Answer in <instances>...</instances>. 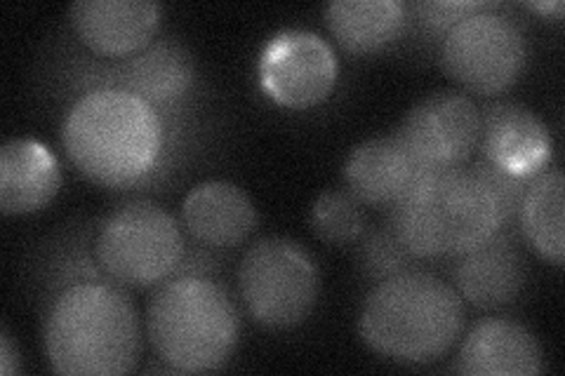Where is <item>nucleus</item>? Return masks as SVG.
Returning <instances> with one entry per match:
<instances>
[{"mask_svg": "<svg viewBox=\"0 0 565 376\" xmlns=\"http://www.w3.org/2000/svg\"><path fill=\"white\" fill-rule=\"evenodd\" d=\"M168 114L122 89H90L71 104L62 144L90 182L132 189L166 170Z\"/></svg>", "mask_w": 565, "mask_h": 376, "instance_id": "obj_1", "label": "nucleus"}, {"mask_svg": "<svg viewBox=\"0 0 565 376\" xmlns=\"http://www.w3.org/2000/svg\"><path fill=\"white\" fill-rule=\"evenodd\" d=\"M43 344L57 374H128L141 357V320L135 301L111 280L71 284L47 303Z\"/></svg>", "mask_w": 565, "mask_h": 376, "instance_id": "obj_2", "label": "nucleus"}, {"mask_svg": "<svg viewBox=\"0 0 565 376\" xmlns=\"http://www.w3.org/2000/svg\"><path fill=\"white\" fill-rule=\"evenodd\" d=\"M465 299L429 271H403L367 292L359 330L363 344L388 361L427 365L440 361L465 332Z\"/></svg>", "mask_w": 565, "mask_h": 376, "instance_id": "obj_3", "label": "nucleus"}, {"mask_svg": "<svg viewBox=\"0 0 565 376\" xmlns=\"http://www.w3.org/2000/svg\"><path fill=\"white\" fill-rule=\"evenodd\" d=\"M149 342L170 372L220 369L241 339L236 303L210 276L184 273L161 282L147 303Z\"/></svg>", "mask_w": 565, "mask_h": 376, "instance_id": "obj_4", "label": "nucleus"}, {"mask_svg": "<svg viewBox=\"0 0 565 376\" xmlns=\"http://www.w3.org/2000/svg\"><path fill=\"white\" fill-rule=\"evenodd\" d=\"M388 219L417 259H455L504 226L490 191L469 168L422 172Z\"/></svg>", "mask_w": 565, "mask_h": 376, "instance_id": "obj_5", "label": "nucleus"}, {"mask_svg": "<svg viewBox=\"0 0 565 376\" xmlns=\"http://www.w3.org/2000/svg\"><path fill=\"white\" fill-rule=\"evenodd\" d=\"M95 259L120 288H158L186 257V238L172 214L151 201L114 207L95 233Z\"/></svg>", "mask_w": 565, "mask_h": 376, "instance_id": "obj_6", "label": "nucleus"}, {"mask_svg": "<svg viewBox=\"0 0 565 376\" xmlns=\"http://www.w3.org/2000/svg\"><path fill=\"white\" fill-rule=\"evenodd\" d=\"M238 292L257 325L290 330L311 315L321 278L305 245L271 236L247 247L238 264Z\"/></svg>", "mask_w": 565, "mask_h": 376, "instance_id": "obj_7", "label": "nucleus"}, {"mask_svg": "<svg viewBox=\"0 0 565 376\" xmlns=\"http://www.w3.org/2000/svg\"><path fill=\"white\" fill-rule=\"evenodd\" d=\"M502 6L473 12L457 22L440 41L446 76L473 95H500L519 80L527 62L525 33L500 12Z\"/></svg>", "mask_w": 565, "mask_h": 376, "instance_id": "obj_8", "label": "nucleus"}, {"mask_svg": "<svg viewBox=\"0 0 565 376\" xmlns=\"http://www.w3.org/2000/svg\"><path fill=\"white\" fill-rule=\"evenodd\" d=\"M479 135L481 109L457 89L422 97L396 130L422 172L467 168L479 149Z\"/></svg>", "mask_w": 565, "mask_h": 376, "instance_id": "obj_9", "label": "nucleus"}, {"mask_svg": "<svg viewBox=\"0 0 565 376\" xmlns=\"http://www.w3.org/2000/svg\"><path fill=\"white\" fill-rule=\"evenodd\" d=\"M338 55L313 31L282 29L271 35L259 55L262 89L292 111L323 104L338 85Z\"/></svg>", "mask_w": 565, "mask_h": 376, "instance_id": "obj_10", "label": "nucleus"}, {"mask_svg": "<svg viewBox=\"0 0 565 376\" xmlns=\"http://www.w3.org/2000/svg\"><path fill=\"white\" fill-rule=\"evenodd\" d=\"M196 80V64L191 52L177 39H156L137 55L95 64L87 74L76 76L78 89H122L170 111L180 106Z\"/></svg>", "mask_w": 565, "mask_h": 376, "instance_id": "obj_11", "label": "nucleus"}, {"mask_svg": "<svg viewBox=\"0 0 565 376\" xmlns=\"http://www.w3.org/2000/svg\"><path fill=\"white\" fill-rule=\"evenodd\" d=\"M163 8L153 0H76L68 22L78 41L106 60L147 50L161 29Z\"/></svg>", "mask_w": 565, "mask_h": 376, "instance_id": "obj_12", "label": "nucleus"}, {"mask_svg": "<svg viewBox=\"0 0 565 376\" xmlns=\"http://www.w3.org/2000/svg\"><path fill=\"white\" fill-rule=\"evenodd\" d=\"M481 158L519 176H537L552 163L554 141L546 125L519 101H492L481 109Z\"/></svg>", "mask_w": 565, "mask_h": 376, "instance_id": "obj_13", "label": "nucleus"}, {"mask_svg": "<svg viewBox=\"0 0 565 376\" xmlns=\"http://www.w3.org/2000/svg\"><path fill=\"white\" fill-rule=\"evenodd\" d=\"M455 259L452 288L476 309H502L523 290L525 264L507 226Z\"/></svg>", "mask_w": 565, "mask_h": 376, "instance_id": "obj_14", "label": "nucleus"}, {"mask_svg": "<svg viewBox=\"0 0 565 376\" xmlns=\"http://www.w3.org/2000/svg\"><path fill=\"white\" fill-rule=\"evenodd\" d=\"M457 372L469 376H535L544 372V351L537 336L521 322L488 318L465 336Z\"/></svg>", "mask_w": 565, "mask_h": 376, "instance_id": "obj_15", "label": "nucleus"}, {"mask_svg": "<svg viewBox=\"0 0 565 376\" xmlns=\"http://www.w3.org/2000/svg\"><path fill=\"white\" fill-rule=\"evenodd\" d=\"M422 168L394 135L365 139L344 163L347 189L363 205L392 210L417 182Z\"/></svg>", "mask_w": 565, "mask_h": 376, "instance_id": "obj_16", "label": "nucleus"}, {"mask_svg": "<svg viewBox=\"0 0 565 376\" xmlns=\"http://www.w3.org/2000/svg\"><path fill=\"white\" fill-rule=\"evenodd\" d=\"M182 226L203 247H236L257 228V210L241 186L212 179L186 193Z\"/></svg>", "mask_w": 565, "mask_h": 376, "instance_id": "obj_17", "label": "nucleus"}, {"mask_svg": "<svg viewBox=\"0 0 565 376\" xmlns=\"http://www.w3.org/2000/svg\"><path fill=\"white\" fill-rule=\"evenodd\" d=\"M62 189L57 155L43 141L17 137L0 149V210L8 217L33 214L52 203Z\"/></svg>", "mask_w": 565, "mask_h": 376, "instance_id": "obj_18", "label": "nucleus"}, {"mask_svg": "<svg viewBox=\"0 0 565 376\" xmlns=\"http://www.w3.org/2000/svg\"><path fill=\"white\" fill-rule=\"evenodd\" d=\"M326 24L351 55H373L403 33L408 6L401 0H332L326 8Z\"/></svg>", "mask_w": 565, "mask_h": 376, "instance_id": "obj_19", "label": "nucleus"}, {"mask_svg": "<svg viewBox=\"0 0 565 376\" xmlns=\"http://www.w3.org/2000/svg\"><path fill=\"white\" fill-rule=\"evenodd\" d=\"M563 172L544 170L530 182L519 207V226L527 245L554 266H563L565 226H563Z\"/></svg>", "mask_w": 565, "mask_h": 376, "instance_id": "obj_20", "label": "nucleus"}, {"mask_svg": "<svg viewBox=\"0 0 565 376\" xmlns=\"http://www.w3.org/2000/svg\"><path fill=\"white\" fill-rule=\"evenodd\" d=\"M309 226L321 243L347 247L365 236L367 214L363 203L349 189H330L313 201Z\"/></svg>", "mask_w": 565, "mask_h": 376, "instance_id": "obj_21", "label": "nucleus"}, {"mask_svg": "<svg viewBox=\"0 0 565 376\" xmlns=\"http://www.w3.org/2000/svg\"><path fill=\"white\" fill-rule=\"evenodd\" d=\"M415 259L417 257L411 253L408 245L403 243L392 219H386L382 226L373 230H365V236L361 238V271L373 282L411 271Z\"/></svg>", "mask_w": 565, "mask_h": 376, "instance_id": "obj_22", "label": "nucleus"}, {"mask_svg": "<svg viewBox=\"0 0 565 376\" xmlns=\"http://www.w3.org/2000/svg\"><path fill=\"white\" fill-rule=\"evenodd\" d=\"M476 176L481 179L486 184V189L490 191V195L494 198V205H498L500 214H502V224L509 226L511 222H516V214L519 207L523 203V195L530 186L533 179L530 176H519V174H511L507 170H502L500 165L490 163L486 158H476L467 165Z\"/></svg>", "mask_w": 565, "mask_h": 376, "instance_id": "obj_23", "label": "nucleus"}, {"mask_svg": "<svg viewBox=\"0 0 565 376\" xmlns=\"http://www.w3.org/2000/svg\"><path fill=\"white\" fill-rule=\"evenodd\" d=\"M498 3H483V0H422V3H413L411 10L415 20L427 39L444 41V35L465 17L488 10Z\"/></svg>", "mask_w": 565, "mask_h": 376, "instance_id": "obj_24", "label": "nucleus"}, {"mask_svg": "<svg viewBox=\"0 0 565 376\" xmlns=\"http://www.w3.org/2000/svg\"><path fill=\"white\" fill-rule=\"evenodd\" d=\"M22 369V355L17 351L8 327L0 334V372L3 376H14Z\"/></svg>", "mask_w": 565, "mask_h": 376, "instance_id": "obj_25", "label": "nucleus"}, {"mask_svg": "<svg viewBox=\"0 0 565 376\" xmlns=\"http://www.w3.org/2000/svg\"><path fill=\"white\" fill-rule=\"evenodd\" d=\"M525 8L542 12V14H556V17H561L563 10H565L561 0H546V3H525Z\"/></svg>", "mask_w": 565, "mask_h": 376, "instance_id": "obj_26", "label": "nucleus"}]
</instances>
